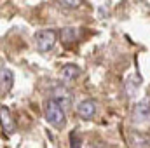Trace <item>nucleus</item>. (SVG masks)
Instances as JSON below:
<instances>
[{
	"label": "nucleus",
	"instance_id": "nucleus-1",
	"mask_svg": "<svg viewBox=\"0 0 150 148\" xmlns=\"http://www.w3.org/2000/svg\"><path fill=\"white\" fill-rule=\"evenodd\" d=\"M45 118L51 125H54L56 129L63 127L67 124V115H65V108L61 106L59 101H56L54 98L45 101Z\"/></svg>",
	"mask_w": 150,
	"mask_h": 148
},
{
	"label": "nucleus",
	"instance_id": "nucleus-2",
	"mask_svg": "<svg viewBox=\"0 0 150 148\" xmlns=\"http://www.w3.org/2000/svg\"><path fill=\"white\" fill-rule=\"evenodd\" d=\"M35 47L38 52H49L58 42V32L56 30H38L35 33Z\"/></svg>",
	"mask_w": 150,
	"mask_h": 148
},
{
	"label": "nucleus",
	"instance_id": "nucleus-3",
	"mask_svg": "<svg viewBox=\"0 0 150 148\" xmlns=\"http://www.w3.org/2000/svg\"><path fill=\"white\" fill-rule=\"evenodd\" d=\"M0 117H2V132H4V136L14 134V131H16V122H14V118H12V115H11V110H9L5 105L0 106Z\"/></svg>",
	"mask_w": 150,
	"mask_h": 148
},
{
	"label": "nucleus",
	"instance_id": "nucleus-4",
	"mask_svg": "<svg viewBox=\"0 0 150 148\" xmlns=\"http://www.w3.org/2000/svg\"><path fill=\"white\" fill-rule=\"evenodd\" d=\"M12 84H14V75H12V72L5 65H2V68H0V94L5 96L12 89Z\"/></svg>",
	"mask_w": 150,
	"mask_h": 148
},
{
	"label": "nucleus",
	"instance_id": "nucleus-5",
	"mask_svg": "<svg viewBox=\"0 0 150 148\" xmlns=\"http://www.w3.org/2000/svg\"><path fill=\"white\" fill-rule=\"evenodd\" d=\"M77 115L84 120H91L96 115V103L93 99H84L77 106Z\"/></svg>",
	"mask_w": 150,
	"mask_h": 148
},
{
	"label": "nucleus",
	"instance_id": "nucleus-6",
	"mask_svg": "<svg viewBox=\"0 0 150 148\" xmlns=\"http://www.w3.org/2000/svg\"><path fill=\"white\" fill-rule=\"evenodd\" d=\"M52 98H54L56 101H59L63 108L72 103V92H70L65 85H56V87L52 89Z\"/></svg>",
	"mask_w": 150,
	"mask_h": 148
},
{
	"label": "nucleus",
	"instance_id": "nucleus-7",
	"mask_svg": "<svg viewBox=\"0 0 150 148\" xmlns=\"http://www.w3.org/2000/svg\"><path fill=\"white\" fill-rule=\"evenodd\" d=\"M133 117H134V120H138V122L147 120L150 117V99H143L142 103H138L136 108H134Z\"/></svg>",
	"mask_w": 150,
	"mask_h": 148
},
{
	"label": "nucleus",
	"instance_id": "nucleus-8",
	"mask_svg": "<svg viewBox=\"0 0 150 148\" xmlns=\"http://www.w3.org/2000/svg\"><path fill=\"white\" fill-rule=\"evenodd\" d=\"M79 75H80V68H79L77 65L68 63V65H65V66L61 68V77H63L65 80H75Z\"/></svg>",
	"mask_w": 150,
	"mask_h": 148
},
{
	"label": "nucleus",
	"instance_id": "nucleus-9",
	"mask_svg": "<svg viewBox=\"0 0 150 148\" xmlns=\"http://www.w3.org/2000/svg\"><path fill=\"white\" fill-rule=\"evenodd\" d=\"M61 38H63V42H67V44L74 42L75 38H77L75 28H63V30H61Z\"/></svg>",
	"mask_w": 150,
	"mask_h": 148
},
{
	"label": "nucleus",
	"instance_id": "nucleus-10",
	"mask_svg": "<svg viewBox=\"0 0 150 148\" xmlns=\"http://www.w3.org/2000/svg\"><path fill=\"white\" fill-rule=\"evenodd\" d=\"M56 2L63 7H68V9H75L82 4V0H56Z\"/></svg>",
	"mask_w": 150,
	"mask_h": 148
},
{
	"label": "nucleus",
	"instance_id": "nucleus-11",
	"mask_svg": "<svg viewBox=\"0 0 150 148\" xmlns=\"http://www.w3.org/2000/svg\"><path fill=\"white\" fill-rule=\"evenodd\" d=\"M70 140H72V148H80V138L75 136V132H72Z\"/></svg>",
	"mask_w": 150,
	"mask_h": 148
},
{
	"label": "nucleus",
	"instance_id": "nucleus-12",
	"mask_svg": "<svg viewBox=\"0 0 150 148\" xmlns=\"http://www.w3.org/2000/svg\"><path fill=\"white\" fill-rule=\"evenodd\" d=\"M93 148H94V147H93Z\"/></svg>",
	"mask_w": 150,
	"mask_h": 148
}]
</instances>
